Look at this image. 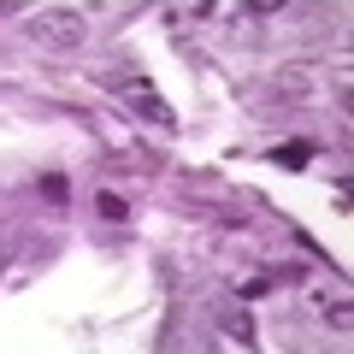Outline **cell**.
I'll use <instances>...</instances> for the list:
<instances>
[{"label":"cell","instance_id":"obj_2","mask_svg":"<svg viewBox=\"0 0 354 354\" xmlns=\"http://www.w3.org/2000/svg\"><path fill=\"white\" fill-rule=\"evenodd\" d=\"M101 218H113V225H124V218H130L124 195H101Z\"/></svg>","mask_w":354,"mask_h":354},{"label":"cell","instance_id":"obj_1","mask_svg":"<svg viewBox=\"0 0 354 354\" xmlns=\"http://www.w3.org/2000/svg\"><path fill=\"white\" fill-rule=\"evenodd\" d=\"M307 160H313V142H290V148H278V165H290V171L307 165Z\"/></svg>","mask_w":354,"mask_h":354},{"label":"cell","instance_id":"obj_3","mask_svg":"<svg viewBox=\"0 0 354 354\" xmlns=\"http://www.w3.org/2000/svg\"><path fill=\"white\" fill-rule=\"evenodd\" d=\"M41 195H48V201H65V195H71V183H65V177H41Z\"/></svg>","mask_w":354,"mask_h":354}]
</instances>
